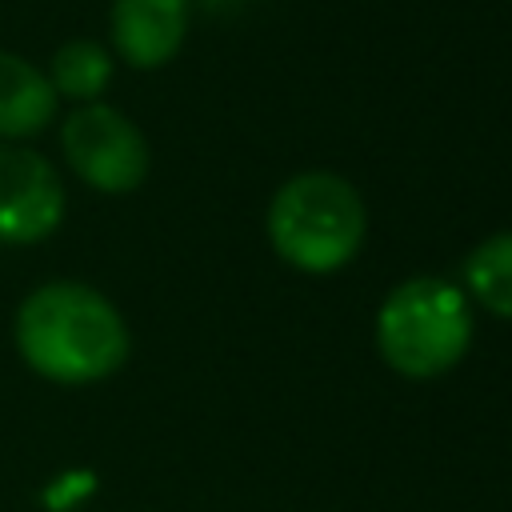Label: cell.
Instances as JSON below:
<instances>
[{
  "mask_svg": "<svg viewBox=\"0 0 512 512\" xmlns=\"http://www.w3.org/2000/svg\"><path fill=\"white\" fill-rule=\"evenodd\" d=\"M272 248L304 272H336L364 240V204L332 172H304L280 184L268 208Z\"/></svg>",
  "mask_w": 512,
  "mask_h": 512,
  "instance_id": "3957f363",
  "label": "cell"
},
{
  "mask_svg": "<svg viewBox=\"0 0 512 512\" xmlns=\"http://www.w3.org/2000/svg\"><path fill=\"white\" fill-rule=\"evenodd\" d=\"M56 116V92L48 72L16 52H0V140H24L48 128Z\"/></svg>",
  "mask_w": 512,
  "mask_h": 512,
  "instance_id": "52a82bcc",
  "label": "cell"
},
{
  "mask_svg": "<svg viewBox=\"0 0 512 512\" xmlns=\"http://www.w3.org/2000/svg\"><path fill=\"white\" fill-rule=\"evenodd\" d=\"M72 172L96 192H132L148 176L144 132L108 104H80L60 128Z\"/></svg>",
  "mask_w": 512,
  "mask_h": 512,
  "instance_id": "277c9868",
  "label": "cell"
},
{
  "mask_svg": "<svg viewBox=\"0 0 512 512\" xmlns=\"http://www.w3.org/2000/svg\"><path fill=\"white\" fill-rule=\"evenodd\" d=\"M112 48L132 68L168 64L188 32V0H112Z\"/></svg>",
  "mask_w": 512,
  "mask_h": 512,
  "instance_id": "8992f818",
  "label": "cell"
},
{
  "mask_svg": "<svg viewBox=\"0 0 512 512\" xmlns=\"http://www.w3.org/2000/svg\"><path fill=\"white\" fill-rule=\"evenodd\" d=\"M16 348L52 384H96L128 360V328L108 296L80 280H52L16 308Z\"/></svg>",
  "mask_w": 512,
  "mask_h": 512,
  "instance_id": "6da1fadb",
  "label": "cell"
},
{
  "mask_svg": "<svg viewBox=\"0 0 512 512\" xmlns=\"http://www.w3.org/2000/svg\"><path fill=\"white\" fill-rule=\"evenodd\" d=\"M64 220L56 168L20 144H0V244H36Z\"/></svg>",
  "mask_w": 512,
  "mask_h": 512,
  "instance_id": "5b68a950",
  "label": "cell"
},
{
  "mask_svg": "<svg viewBox=\"0 0 512 512\" xmlns=\"http://www.w3.org/2000/svg\"><path fill=\"white\" fill-rule=\"evenodd\" d=\"M112 80V56L104 44L96 40H68L64 48H56L52 68H48V84L56 96L68 100H96Z\"/></svg>",
  "mask_w": 512,
  "mask_h": 512,
  "instance_id": "ba28073f",
  "label": "cell"
},
{
  "mask_svg": "<svg viewBox=\"0 0 512 512\" xmlns=\"http://www.w3.org/2000/svg\"><path fill=\"white\" fill-rule=\"evenodd\" d=\"M472 344V308L460 288L436 276L404 280L376 316V348L400 376L428 380L448 372Z\"/></svg>",
  "mask_w": 512,
  "mask_h": 512,
  "instance_id": "7a4b0ae2",
  "label": "cell"
},
{
  "mask_svg": "<svg viewBox=\"0 0 512 512\" xmlns=\"http://www.w3.org/2000/svg\"><path fill=\"white\" fill-rule=\"evenodd\" d=\"M468 292L496 316L512 320V232L488 236L464 264Z\"/></svg>",
  "mask_w": 512,
  "mask_h": 512,
  "instance_id": "9c48e42d",
  "label": "cell"
}]
</instances>
